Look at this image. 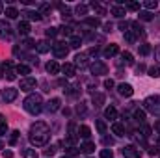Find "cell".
<instances>
[{
  "label": "cell",
  "mask_w": 160,
  "mask_h": 158,
  "mask_svg": "<svg viewBox=\"0 0 160 158\" xmlns=\"http://www.w3.org/2000/svg\"><path fill=\"white\" fill-rule=\"evenodd\" d=\"M48 138H50V128H48L47 123L38 121V123H34L30 126V141H32V145L43 147V145L48 143Z\"/></svg>",
  "instance_id": "1"
},
{
  "label": "cell",
  "mask_w": 160,
  "mask_h": 158,
  "mask_svg": "<svg viewBox=\"0 0 160 158\" xmlns=\"http://www.w3.org/2000/svg\"><path fill=\"white\" fill-rule=\"evenodd\" d=\"M22 106H24V110H26L28 114H32V116H38L41 110H43V99H41L39 93H30V95L24 99Z\"/></svg>",
  "instance_id": "2"
},
{
  "label": "cell",
  "mask_w": 160,
  "mask_h": 158,
  "mask_svg": "<svg viewBox=\"0 0 160 158\" xmlns=\"http://www.w3.org/2000/svg\"><path fill=\"white\" fill-rule=\"evenodd\" d=\"M143 106H145V110L147 112H151L153 116H160V97H147L145 101H143Z\"/></svg>",
  "instance_id": "3"
},
{
  "label": "cell",
  "mask_w": 160,
  "mask_h": 158,
  "mask_svg": "<svg viewBox=\"0 0 160 158\" xmlns=\"http://www.w3.org/2000/svg\"><path fill=\"white\" fill-rule=\"evenodd\" d=\"M52 52H54L56 58H65L69 54V45H65V43H54L52 45Z\"/></svg>",
  "instance_id": "4"
},
{
  "label": "cell",
  "mask_w": 160,
  "mask_h": 158,
  "mask_svg": "<svg viewBox=\"0 0 160 158\" xmlns=\"http://www.w3.org/2000/svg\"><path fill=\"white\" fill-rule=\"evenodd\" d=\"M89 71H91L95 77H101V75H106V73H108V67H106V63H102V62H93V63L89 65Z\"/></svg>",
  "instance_id": "5"
},
{
  "label": "cell",
  "mask_w": 160,
  "mask_h": 158,
  "mask_svg": "<svg viewBox=\"0 0 160 158\" xmlns=\"http://www.w3.org/2000/svg\"><path fill=\"white\" fill-rule=\"evenodd\" d=\"M17 95H19V89H15V87H4V89H2V99H4L6 102L15 101Z\"/></svg>",
  "instance_id": "6"
},
{
  "label": "cell",
  "mask_w": 160,
  "mask_h": 158,
  "mask_svg": "<svg viewBox=\"0 0 160 158\" xmlns=\"http://www.w3.org/2000/svg\"><path fill=\"white\" fill-rule=\"evenodd\" d=\"M36 86H38V82L32 77H26L21 80V91H32V89H36Z\"/></svg>",
  "instance_id": "7"
},
{
  "label": "cell",
  "mask_w": 160,
  "mask_h": 158,
  "mask_svg": "<svg viewBox=\"0 0 160 158\" xmlns=\"http://www.w3.org/2000/svg\"><path fill=\"white\" fill-rule=\"evenodd\" d=\"M121 153L125 158H140V149H136L134 145H125L121 149Z\"/></svg>",
  "instance_id": "8"
},
{
  "label": "cell",
  "mask_w": 160,
  "mask_h": 158,
  "mask_svg": "<svg viewBox=\"0 0 160 158\" xmlns=\"http://www.w3.org/2000/svg\"><path fill=\"white\" fill-rule=\"evenodd\" d=\"M4 77L8 80H15L17 78V69H13L11 62H6L4 63Z\"/></svg>",
  "instance_id": "9"
},
{
  "label": "cell",
  "mask_w": 160,
  "mask_h": 158,
  "mask_svg": "<svg viewBox=\"0 0 160 158\" xmlns=\"http://www.w3.org/2000/svg\"><path fill=\"white\" fill-rule=\"evenodd\" d=\"M13 34H11V28H9V24L8 22H4V21H0V39H9Z\"/></svg>",
  "instance_id": "10"
},
{
  "label": "cell",
  "mask_w": 160,
  "mask_h": 158,
  "mask_svg": "<svg viewBox=\"0 0 160 158\" xmlns=\"http://www.w3.org/2000/svg\"><path fill=\"white\" fill-rule=\"evenodd\" d=\"M118 91H119V95H123V97H132V93H134V89H132L130 84H119L118 86Z\"/></svg>",
  "instance_id": "11"
},
{
  "label": "cell",
  "mask_w": 160,
  "mask_h": 158,
  "mask_svg": "<svg viewBox=\"0 0 160 158\" xmlns=\"http://www.w3.org/2000/svg\"><path fill=\"white\" fill-rule=\"evenodd\" d=\"M62 73H63L65 77H75V75H77L75 63H63V65H62Z\"/></svg>",
  "instance_id": "12"
},
{
  "label": "cell",
  "mask_w": 160,
  "mask_h": 158,
  "mask_svg": "<svg viewBox=\"0 0 160 158\" xmlns=\"http://www.w3.org/2000/svg\"><path fill=\"white\" fill-rule=\"evenodd\" d=\"M45 110H47L48 114H54L56 110H60V99H50V101L47 102Z\"/></svg>",
  "instance_id": "13"
},
{
  "label": "cell",
  "mask_w": 160,
  "mask_h": 158,
  "mask_svg": "<svg viewBox=\"0 0 160 158\" xmlns=\"http://www.w3.org/2000/svg\"><path fill=\"white\" fill-rule=\"evenodd\" d=\"M93 151H95V143L93 141H84L80 145V153H84V155H91Z\"/></svg>",
  "instance_id": "14"
},
{
  "label": "cell",
  "mask_w": 160,
  "mask_h": 158,
  "mask_svg": "<svg viewBox=\"0 0 160 158\" xmlns=\"http://www.w3.org/2000/svg\"><path fill=\"white\" fill-rule=\"evenodd\" d=\"M17 30H19L21 36H28V34H30V24H28L26 21H21V22L17 24Z\"/></svg>",
  "instance_id": "15"
},
{
  "label": "cell",
  "mask_w": 160,
  "mask_h": 158,
  "mask_svg": "<svg viewBox=\"0 0 160 158\" xmlns=\"http://www.w3.org/2000/svg\"><path fill=\"white\" fill-rule=\"evenodd\" d=\"M118 52H119V47H118V45H108V47L104 48V52H102V54H104L106 58H112V56H116Z\"/></svg>",
  "instance_id": "16"
},
{
  "label": "cell",
  "mask_w": 160,
  "mask_h": 158,
  "mask_svg": "<svg viewBox=\"0 0 160 158\" xmlns=\"http://www.w3.org/2000/svg\"><path fill=\"white\" fill-rule=\"evenodd\" d=\"M60 69H62V67H60L54 60L47 63V73H48V75H58V73H60Z\"/></svg>",
  "instance_id": "17"
},
{
  "label": "cell",
  "mask_w": 160,
  "mask_h": 158,
  "mask_svg": "<svg viewBox=\"0 0 160 158\" xmlns=\"http://www.w3.org/2000/svg\"><path fill=\"white\" fill-rule=\"evenodd\" d=\"M91 102L95 104V108H101V106L104 104V95H102V93H93Z\"/></svg>",
  "instance_id": "18"
},
{
  "label": "cell",
  "mask_w": 160,
  "mask_h": 158,
  "mask_svg": "<svg viewBox=\"0 0 160 158\" xmlns=\"http://www.w3.org/2000/svg\"><path fill=\"white\" fill-rule=\"evenodd\" d=\"M77 65H80V67H86V65H88V54H82V52H80V54L75 56V67H77Z\"/></svg>",
  "instance_id": "19"
},
{
  "label": "cell",
  "mask_w": 160,
  "mask_h": 158,
  "mask_svg": "<svg viewBox=\"0 0 160 158\" xmlns=\"http://www.w3.org/2000/svg\"><path fill=\"white\" fill-rule=\"evenodd\" d=\"M104 117L110 119V121H116V119H118V110H116L114 106L106 108V110H104Z\"/></svg>",
  "instance_id": "20"
},
{
  "label": "cell",
  "mask_w": 160,
  "mask_h": 158,
  "mask_svg": "<svg viewBox=\"0 0 160 158\" xmlns=\"http://www.w3.org/2000/svg\"><path fill=\"white\" fill-rule=\"evenodd\" d=\"M36 48H38L39 54H45V52L50 50V43H48V41H39V43L36 45Z\"/></svg>",
  "instance_id": "21"
},
{
  "label": "cell",
  "mask_w": 160,
  "mask_h": 158,
  "mask_svg": "<svg viewBox=\"0 0 160 158\" xmlns=\"http://www.w3.org/2000/svg\"><path fill=\"white\" fill-rule=\"evenodd\" d=\"M78 134H80V138L88 140V138L91 136V130H89V126H86V125H80V126H78Z\"/></svg>",
  "instance_id": "22"
},
{
  "label": "cell",
  "mask_w": 160,
  "mask_h": 158,
  "mask_svg": "<svg viewBox=\"0 0 160 158\" xmlns=\"http://www.w3.org/2000/svg\"><path fill=\"white\" fill-rule=\"evenodd\" d=\"M6 17H8V19H17V17H19V9L13 7V6L6 7Z\"/></svg>",
  "instance_id": "23"
},
{
  "label": "cell",
  "mask_w": 160,
  "mask_h": 158,
  "mask_svg": "<svg viewBox=\"0 0 160 158\" xmlns=\"http://www.w3.org/2000/svg\"><path fill=\"white\" fill-rule=\"evenodd\" d=\"M17 75H24V78L30 75V67L28 65H24V63H19L17 65Z\"/></svg>",
  "instance_id": "24"
},
{
  "label": "cell",
  "mask_w": 160,
  "mask_h": 158,
  "mask_svg": "<svg viewBox=\"0 0 160 158\" xmlns=\"http://www.w3.org/2000/svg\"><path fill=\"white\" fill-rule=\"evenodd\" d=\"M112 132H114L116 136H125V126L119 125V123H114V125H112Z\"/></svg>",
  "instance_id": "25"
},
{
  "label": "cell",
  "mask_w": 160,
  "mask_h": 158,
  "mask_svg": "<svg viewBox=\"0 0 160 158\" xmlns=\"http://www.w3.org/2000/svg\"><path fill=\"white\" fill-rule=\"evenodd\" d=\"M112 15L118 17V19L125 17V7H121V6H112Z\"/></svg>",
  "instance_id": "26"
},
{
  "label": "cell",
  "mask_w": 160,
  "mask_h": 158,
  "mask_svg": "<svg viewBox=\"0 0 160 158\" xmlns=\"http://www.w3.org/2000/svg\"><path fill=\"white\" fill-rule=\"evenodd\" d=\"M89 6H91V7L95 9V13H97V15H104V13H106V9H104V7H102V6H101L99 2H95V0H93V2L89 4Z\"/></svg>",
  "instance_id": "27"
},
{
  "label": "cell",
  "mask_w": 160,
  "mask_h": 158,
  "mask_svg": "<svg viewBox=\"0 0 160 158\" xmlns=\"http://www.w3.org/2000/svg\"><path fill=\"white\" fill-rule=\"evenodd\" d=\"M95 126H97L99 134H106V128H108V126H106V123H104L102 119H97V121H95Z\"/></svg>",
  "instance_id": "28"
},
{
  "label": "cell",
  "mask_w": 160,
  "mask_h": 158,
  "mask_svg": "<svg viewBox=\"0 0 160 158\" xmlns=\"http://www.w3.org/2000/svg\"><path fill=\"white\" fill-rule=\"evenodd\" d=\"M134 119H136L138 123H143V121H145V112H143L142 108H136V110H134Z\"/></svg>",
  "instance_id": "29"
},
{
  "label": "cell",
  "mask_w": 160,
  "mask_h": 158,
  "mask_svg": "<svg viewBox=\"0 0 160 158\" xmlns=\"http://www.w3.org/2000/svg\"><path fill=\"white\" fill-rule=\"evenodd\" d=\"M22 15H26V19H30V21H39L41 19L39 11H24Z\"/></svg>",
  "instance_id": "30"
},
{
  "label": "cell",
  "mask_w": 160,
  "mask_h": 158,
  "mask_svg": "<svg viewBox=\"0 0 160 158\" xmlns=\"http://www.w3.org/2000/svg\"><path fill=\"white\" fill-rule=\"evenodd\" d=\"M80 45H82V39H80L78 36H73V37L69 39V47H71V48H78Z\"/></svg>",
  "instance_id": "31"
},
{
  "label": "cell",
  "mask_w": 160,
  "mask_h": 158,
  "mask_svg": "<svg viewBox=\"0 0 160 158\" xmlns=\"http://www.w3.org/2000/svg\"><path fill=\"white\" fill-rule=\"evenodd\" d=\"M149 77H153V78H158L160 77V67L158 65H153V67H149Z\"/></svg>",
  "instance_id": "32"
},
{
  "label": "cell",
  "mask_w": 160,
  "mask_h": 158,
  "mask_svg": "<svg viewBox=\"0 0 160 158\" xmlns=\"http://www.w3.org/2000/svg\"><path fill=\"white\" fill-rule=\"evenodd\" d=\"M130 26H132V28H134V32H132V34H134V36H136V37H138V36H143V34H145V32H143V28H142V26H140V24H138V22H132V24H130Z\"/></svg>",
  "instance_id": "33"
},
{
  "label": "cell",
  "mask_w": 160,
  "mask_h": 158,
  "mask_svg": "<svg viewBox=\"0 0 160 158\" xmlns=\"http://www.w3.org/2000/svg\"><path fill=\"white\" fill-rule=\"evenodd\" d=\"M121 60H123L127 65H132V63H134V60H132V54H130V52H123V54H121Z\"/></svg>",
  "instance_id": "34"
},
{
  "label": "cell",
  "mask_w": 160,
  "mask_h": 158,
  "mask_svg": "<svg viewBox=\"0 0 160 158\" xmlns=\"http://www.w3.org/2000/svg\"><path fill=\"white\" fill-rule=\"evenodd\" d=\"M86 24H88V26H91V28H97V26L101 24V21H99L97 17H95V19H93V17H89V19H86Z\"/></svg>",
  "instance_id": "35"
},
{
  "label": "cell",
  "mask_w": 160,
  "mask_h": 158,
  "mask_svg": "<svg viewBox=\"0 0 160 158\" xmlns=\"http://www.w3.org/2000/svg\"><path fill=\"white\" fill-rule=\"evenodd\" d=\"M143 6L151 11V9H157V7H158V2H157V0H147V2H143Z\"/></svg>",
  "instance_id": "36"
},
{
  "label": "cell",
  "mask_w": 160,
  "mask_h": 158,
  "mask_svg": "<svg viewBox=\"0 0 160 158\" xmlns=\"http://www.w3.org/2000/svg\"><path fill=\"white\" fill-rule=\"evenodd\" d=\"M125 7L130 9V11H138V9H140V2H127Z\"/></svg>",
  "instance_id": "37"
},
{
  "label": "cell",
  "mask_w": 160,
  "mask_h": 158,
  "mask_svg": "<svg viewBox=\"0 0 160 158\" xmlns=\"http://www.w3.org/2000/svg\"><path fill=\"white\" fill-rule=\"evenodd\" d=\"M75 11H77V15H86V13H88V6H86V4H78V6L75 7Z\"/></svg>",
  "instance_id": "38"
},
{
  "label": "cell",
  "mask_w": 160,
  "mask_h": 158,
  "mask_svg": "<svg viewBox=\"0 0 160 158\" xmlns=\"http://www.w3.org/2000/svg\"><path fill=\"white\" fill-rule=\"evenodd\" d=\"M24 158H39V155H38L36 149H26L24 151Z\"/></svg>",
  "instance_id": "39"
},
{
  "label": "cell",
  "mask_w": 160,
  "mask_h": 158,
  "mask_svg": "<svg viewBox=\"0 0 160 158\" xmlns=\"http://www.w3.org/2000/svg\"><path fill=\"white\" fill-rule=\"evenodd\" d=\"M6 132H8V123H6V119L0 116V136H4Z\"/></svg>",
  "instance_id": "40"
},
{
  "label": "cell",
  "mask_w": 160,
  "mask_h": 158,
  "mask_svg": "<svg viewBox=\"0 0 160 158\" xmlns=\"http://www.w3.org/2000/svg\"><path fill=\"white\" fill-rule=\"evenodd\" d=\"M149 52H151V47H149L147 43H143V45H140V54H142V56H147Z\"/></svg>",
  "instance_id": "41"
},
{
  "label": "cell",
  "mask_w": 160,
  "mask_h": 158,
  "mask_svg": "<svg viewBox=\"0 0 160 158\" xmlns=\"http://www.w3.org/2000/svg\"><path fill=\"white\" fill-rule=\"evenodd\" d=\"M50 11V4H41L39 6V15L43 17V15H47Z\"/></svg>",
  "instance_id": "42"
},
{
  "label": "cell",
  "mask_w": 160,
  "mask_h": 158,
  "mask_svg": "<svg viewBox=\"0 0 160 158\" xmlns=\"http://www.w3.org/2000/svg\"><path fill=\"white\" fill-rule=\"evenodd\" d=\"M58 7H60V11H62V15H63V19H65V17H69V15H71V9H69V7H67V6H63V4H60V6H58Z\"/></svg>",
  "instance_id": "43"
},
{
  "label": "cell",
  "mask_w": 160,
  "mask_h": 158,
  "mask_svg": "<svg viewBox=\"0 0 160 158\" xmlns=\"http://www.w3.org/2000/svg\"><path fill=\"white\" fill-rule=\"evenodd\" d=\"M140 19L142 21H153V13L151 11H142L140 13Z\"/></svg>",
  "instance_id": "44"
},
{
  "label": "cell",
  "mask_w": 160,
  "mask_h": 158,
  "mask_svg": "<svg viewBox=\"0 0 160 158\" xmlns=\"http://www.w3.org/2000/svg\"><path fill=\"white\" fill-rule=\"evenodd\" d=\"M142 136H143V138L151 136V126H149V125H142Z\"/></svg>",
  "instance_id": "45"
},
{
  "label": "cell",
  "mask_w": 160,
  "mask_h": 158,
  "mask_svg": "<svg viewBox=\"0 0 160 158\" xmlns=\"http://www.w3.org/2000/svg\"><path fill=\"white\" fill-rule=\"evenodd\" d=\"M101 158H114L112 149H102V151H101Z\"/></svg>",
  "instance_id": "46"
},
{
  "label": "cell",
  "mask_w": 160,
  "mask_h": 158,
  "mask_svg": "<svg viewBox=\"0 0 160 158\" xmlns=\"http://www.w3.org/2000/svg\"><path fill=\"white\" fill-rule=\"evenodd\" d=\"M60 32H62V34H65V36H71V37H73V28H71V26H62V28H60Z\"/></svg>",
  "instance_id": "47"
},
{
  "label": "cell",
  "mask_w": 160,
  "mask_h": 158,
  "mask_svg": "<svg viewBox=\"0 0 160 158\" xmlns=\"http://www.w3.org/2000/svg\"><path fill=\"white\" fill-rule=\"evenodd\" d=\"M125 39L128 41V43H134V41H136V36H134V34L128 30V32H125Z\"/></svg>",
  "instance_id": "48"
},
{
  "label": "cell",
  "mask_w": 160,
  "mask_h": 158,
  "mask_svg": "<svg viewBox=\"0 0 160 158\" xmlns=\"http://www.w3.org/2000/svg\"><path fill=\"white\" fill-rule=\"evenodd\" d=\"M17 138H19V130H13V132H11V138H9V143H11V145H15Z\"/></svg>",
  "instance_id": "49"
},
{
  "label": "cell",
  "mask_w": 160,
  "mask_h": 158,
  "mask_svg": "<svg viewBox=\"0 0 160 158\" xmlns=\"http://www.w3.org/2000/svg\"><path fill=\"white\" fill-rule=\"evenodd\" d=\"M56 34H58V28H48V30H47V36H48V37H54Z\"/></svg>",
  "instance_id": "50"
},
{
  "label": "cell",
  "mask_w": 160,
  "mask_h": 158,
  "mask_svg": "<svg viewBox=\"0 0 160 158\" xmlns=\"http://www.w3.org/2000/svg\"><path fill=\"white\" fill-rule=\"evenodd\" d=\"M114 86H116V84H114V80H104V87H108V89H112V87H114Z\"/></svg>",
  "instance_id": "51"
},
{
  "label": "cell",
  "mask_w": 160,
  "mask_h": 158,
  "mask_svg": "<svg viewBox=\"0 0 160 158\" xmlns=\"http://www.w3.org/2000/svg\"><path fill=\"white\" fill-rule=\"evenodd\" d=\"M54 153H56V149H54V147H48V149H45V155H47V156H52Z\"/></svg>",
  "instance_id": "52"
},
{
  "label": "cell",
  "mask_w": 160,
  "mask_h": 158,
  "mask_svg": "<svg viewBox=\"0 0 160 158\" xmlns=\"http://www.w3.org/2000/svg\"><path fill=\"white\" fill-rule=\"evenodd\" d=\"M149 155H158V149H157V147H151V149H149Z\"/></svg>",
  "instance_id": "53"
},
{
  "label": "cell",
  "mask_w": 160,
  "mask_h": 158,
  "mask_svg": "<svg viewBox=\"0 0 160 158\" xmlns=\"http://www.w3.org/2000/svg\"><path fill=\"white\" fill-rule=\"evenodd\" d=\"M4 158H13V155H11V151H4Z\"/></svg>",
  "instance_id": "54"
},
{
  "label": "cell",
  "mask_w": 160,
  "mask_h": 158,
  "mask_svg": "<svg viewBox=\"0 0 160 158\" xmlns=\"http://www.w3.org/2000/svg\"><path fill=\"white\" fill-rule=\"evenodd\" d=\"M104 143H106V145H112V143H114V140H112V138H104Z\"/></svg>",
  "instance_id": "55"
},
{
  "label": "cell",
  "mask_w": 160,
  "mask_h": 158,
  "mask_svg": "<svg viewBox=\"0 0 160 158\" xmlns=\"http://www.w3.org/2000/svg\"><path fill=\"white\" fill-rule=\"evenodd\" d=\"M155 130H157V132H160V119L155 123Z\"/></svg>",
  "instance_id": "56"
},
{
  "label": "cell",
  "mask_w": 160,
  "mask_h": 158,
  "mask_svg": "<svg viewBox=\"0 0 160 158\" xmlns=\"http://www.w3.org/2000/svg\"><path fill=\"white\" fill-rule=\"evenodd\" d=\"M155 56H157V60H158V62H160V47H158V48H157V50H155Z\"/></svg>",
  "instance_id": "57"
},
{
  "label": "cell",
  "mask_w": 160,
  "mask_h": 158,
  "mask_svg": "<svg viewBox=\"0 0 160 158\" xmlns=\"http://www.w3.org/2000/svg\"><path fill=\"white\" fill-rule=\"evenodd\" d=\"M2 11H4V4L0 2V15H2Z\"/></svg>",
  "instance_id": "58"
},
{
  "label": "cell",
  "mask_w": 160,
  "mask_h": 158,
  "mask_svg": "<svg viewBox=\"0 0 160 158\" xmlns=\"http://www.w3.org/2000/svg\"><path fill=\"white\" fill-rule=\"evenodd\" d=\"M2 147H4V145H2V141H0V149H2Z\"/></svg>",
  "instance_id": "59"
},
{
  "label": "cell",
  "mask_w": 160,
  "mask_h": 158,
  "mask_svg": "<svg viewBox=\"0 0 160 158\" xmlns=\"http://www.w3.org/2000/svg\"><path fill=\"white\" fill-rule=\"evenodd\" d=\"M62 158H67V156H62Z\"/></svg>",
  "instance_id": "60"
}]
</instances>
